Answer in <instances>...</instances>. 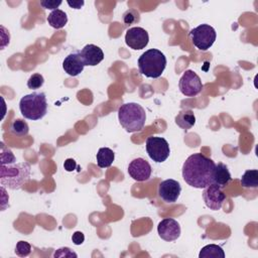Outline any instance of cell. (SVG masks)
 Wrapping results in <instances>:
<instances>
[{
  "mask_svg": "<svg viewBox=\"0 0 258 258\" xmlns=\"http://www.w3.org/2000/svg\"><path fill=\"white\" fill-rule=\"evenodd\" d=\"M216 163L213 159L202 153L189 155L182 165V178L196 188H205L213 183V175Z\"/></svg>",
  "mask_w": 258,
  "mask_h": 258,
  "instance_id": "cell-1",
  "label": "cell"
},
{
  "mask_svg": "<svg viewBox=\"0 0 258 258\" xmlns=\"http://www.w3.org/2000/svg\"><path fill=\"white\" fill-rule=\"evenodd\" d=\"M30 169L28 162L0 163V182L10 189H19L28 181Z\"/></svg>",
  "mask_w": 258,
  "mask_h": 258,
  "instance_id": "cell-2",
  "label": "cell"
},
{
  "mask_svg": "<svg viewBox=\"0 0 258 258\" xmlns=\"http://www.w3.org/2000/svg\"><path fill=\"white\" fill-rule=\"evenodd\" d=\"M118 119L127 132H137L145 125L146 113L141 105L133 102L126 103L119 107Z\"/></svg>",
  "mask_w": 258,
  "mask_h": 258,
  "instance_id": "cell-3",
  "label": "cell"
},
{
  "mask_svg": "<svg viewBox=\"0 0 258 258\" xmlns=\"http://www.w3.org/2000/svg\"><path fill=\"white\" fill-rule=\"evenodd\" d=\"M166 57L163 52L156 48H150L143 52L138 58V69L146 78L157 79L165 70Z\"/></svg>",
  "mask_w": 258,
  "mask_h": 258,
  "instance_id": "cell-4",
  "label": "cell"
},
{
  "mask_svg": "<svg viewBox=\"0 0 258 258\" xmlns=\"http://www.w3.org/2000/svg\"><path fill=\"white\" fill-rule=\"evenodd\" d=\"M19 110L21 115L28 120L42 119L47 112V101L42 92H33L20 99Z\"/></svg>",
  "mask_w": 258,
  "mask_h": 258,
  "instance_id": "cell-5",
  "label": "cell"
},
{
  "mask_svg": "<svg viewBox=\"0 0 258 258\" xmlns=\"http://www.w3.org/2000/svg\"><path fill=\"white\" fill-rule=\"evenodd\" d=\"M189 35L194 45L202 51L208 50L214 44L217 37L215 28L209 24H201L192 28Z\"/></svg>",
  "mask_w": 258,
  "mask_h": 258,
  "instance_id": "cell-6",
  "label": "cell"
},
{
  "mask_svg": "<svg viewBox=\"0 0 258 258\" xmlns=\"http://www.w3.org/2000/svg\"><path fill=\"white\" fill-rule=\"evenodd\" d=\"M146 152L148 156L155 162L161 163L165 161L169 154L170 148L168 142L163 137L150 136L146 139Z\"/></svg>",
  "mask_w": 258,
  "mask_h": 258,
  "instance_id": "cell-7",
  "label": "cell"
},
{
  "mask_svg": "<svg viewBox=\"0 0 258 258\" xmlns=\"http://www.w3.org/2000/svg\"><path fill=\"white\" fill-rule=\"evenodd\" d=\"M203 83L200 77L191 70H186L178 82V88L185 97H195L203 90Z\"/></svg>",
  "mask_w": 258,
  "mask_h": 258,
  "instance_id": "cell-8",
  "label": "cell"
},
{
  "mask_svg": "<svg viewBox=\"0 0 258 258\" xmlns=\"http://www.w3.org/2000/svg\"><path fill=\"white\" fill-rule=\"evenodd\" d=\"M203 199L210 210L218 211L222 208L226 200V196L218 185L211 183L204 188Z\"/></svg>",
  "mask_w": 258,
  "mask_h": 258,
  "instance_id": "cell-9",
  "label": "cell"
},
{
  "mask_svg": "<svg viewBox=\"0 0 258 258\" xmlns=\"http://www.w3.org/2000/svg\"><path fill=\"white\" fill-rule=\"evenodd\" d=\"M148 32L142 27H131L126 31L125 42L130 48L134 50H140L144 48L148 44Z\"/></svg>",
  "mask_w": 258,
  "mask_h": 258,
  "instance_id": "cell-10",
  "label": "cell"
},
{
  "mask_svg": "<svg viewBox=\"0 0 258 258\" xmlns=\"http://www.w3.org/2000/svg\"><path fill=\"white\" fill-rule=\"evenodd\" d=\"M151 165L142 157L133 159L128 165L129 175L136 181H146L151 175Z\"/></svg>",
  "mask_w": 258,
  "mask_h": 258,
  "instance_id": "cell-11",
  "label": "cell"
},
{
  "mask_svg": "<svg viewBox=\"0 0 258 258\" xmlns=\"http://www.w3.org/2000/svg\"><path fill=\"white\" fill-rule=\"evenodd\" d=\"M158 196L165 203H175L179 198L181 186L177 180L165 179L162 180L158 185Z\"/></svg>",
  "mask_w": 258,
  "mask_h": 258,
  "instance_id": "cell-12",
  "label": "cell"
},
{
  "mask_svg": "<svg viewBox=\"0 0 258 258\" xmlns=\"http://www.w3.org/2000/svg\"><path fill=\"white\" fill-rule=\"evenodd\" d=\"M157 233L162 240L171 242L179 238L180 226L176 220L172 218H165L158 223Z\"/></svg>",
  "mask_w": 258,
  "mask_h": 258,
  "instance_id": "cell-13",
  "label": "cell"
},
{
  "mask_svg": "<svg viewBox=\"0 0 258 258\" xmlns=\"http://www.w3.org/2000/svg\"><path fill=\"white\" fill-rule=\"evenodd\" d=\"M80 54L85 66L94 67L99 64L104 59L103 50L99 46L92 43L85 45L82 50H80Z\"/></svg>",
  "mask_w": 258,
  "mask_h": 258,
  "instance_id": "cell-14",
  "label": "cell"
},
{
  "mask_svg": "<svg viewBox=\"0 0 258 258\" xmlns=\"http://www.w3.org/2000/svg\"><path fill=\"white\" fill-rule=\"evenodd\" d=\"M84 61L81 57L80 51H74L68 54L62 61V69L71 77L80 75L84 70Z\"/></svg>",
  "mask_w": 258,
  "mask_h": 258,
  "instance_id": "cell-15",
  "label": "cell"
},
{
  "mask_svg": "<svg viewBox=\"0 0 258 258\" xmlns=\"http://www.w3.org/2000/svg\"><path fill=\"white\" fill-rule=\"evenodd\" d=\"M232 180L231 173L226 164L219 162L215 166L214 175H213V183L218 185L220 188L225 187Z\"/></svg>",
  "mask_w": 258,
  "mask_h": 258,
  "instance_id": "cell-16",
  "label": "cell"
},
{
  "mask_svg": "<svg viewBox=\"0 0 258 258\" xmlns=\"http://www.w3.org/2000/svg\"><path fill=\"white\" fill-rule=\"evenodd\" d=\"M196 123V116L191 110H182L175 117V124L183 130L190 129Z\"/></svg>",
  "mask_w": 258,
  "mask_h": 258,
  "instance_id": "cell-17",
  "label": "cell"
},
{
  "mask_svg": "<svg viewBox=\"0 0 258 258\" xmlns=\"http://www.w3.org/2000/svg\"><path fill=\"white\" fill-rule=\"evenodd\" d=\"M96 158H97V164L99 167L107 168L112 165L115 159V153L109 147H102L98 150Z\"/></svg>",
  "mask_w": 258,
  "mask_h": 258,
  "instance_id": "cell-18",
  "label": "cell"
},
{
  "mask_svg": "<svg viewBox=\"0 0 258 258\" xmlns=\"http://www.w3.org/2000/svg\"><path fill=\"white\" fill-rule=\"evenodd\" d=\"M48 24L55 29H60L66 26L68 22L67 13L60 9H56L51 11L47 16Z\"/></svg>",
  "mask_w": 258,
  "mask_h": 258,
  "instance_id": "cell-19",
  "label": "cell"
},
{
  "mask_svg": "<svg viewBox=\"0 0 258 258\" xmlns=\"http://www.w3.org/2000/svg\"><path fill=\"white\" fill-rule=\"evenodd\" d=\"M200 258H225V252L221 246L209 244L202 248L199 254Z\"/></svg>",
  "mask_w": 258,
  "mask_h": 258,
  "instance_id": "cell-20",
  "label": "cell"
},
{
  "mask_svg": "<svg viewBox=\"0 0 258 258\" xmlns=\"http://www.w3.org/2000/svg\"><path fill=\"white\" fill-rule=\"evenodd\" d=\"M240 182L243 187L256 188L258 186V170L257 169L246 170L243 173Z\"/></svg>",
  "mask_w": 258,
  "mask_h": 258,
  "instance_id": "cell-21",
  "label": "cell"
},
{
  "mask_svg": "<svg viewBox=\"0 0 258 258\" xmlns=\"http://www.w3.org/2000/svg\"><path fill=\"white\" fill-rule=\"evenodd\" d=\"M28 131H29L28 124L24 120H21V119L14 120L10 126V132L19 137L27 135Z\"/></svg>",
  "mask_w": 258,
  "mask_h": 258,
  "instance_id": "cell-22",
  "label": "cell"
},
{
  "mask_svg": "<svg viewBox=\"0 0 258 258\" xmlns=\"http://www.w3.org/2000/svg\"><path fill=\"white\" fill-rule=\"evenodd\" d=\"M140 14L135 9H128L123 14V22L125 25H131L139 22Z\"/></svg>",
  "mask_w": 258,
  "mask_h": 258,
  "instance_id": "cell-23",
  "label": "cell"
},
{
  "mask_svg": "<svg viewBox=\"0 0 258 258\" xmlns=\"http://www.w3.org/2000/svg\"><path fill=\"white\" fill-rule=\"evenodd\" d=\"M15 253L19 257H26L31 252V245L26 241H19L15 246Z\"/></svg>",
  "mask_w": 258,
  "mask_h": 258,
  "instance_id": "cell-24",
  "label": "cell"
},
{
  "mask_svg": "<svg viewBox=\"0 0 258 258\" xmlns=\"http://www.w3.org/2000/svg\"><path fill=\"white\" fill-rule=\"evenodd\" d=\"M43 83H44V79H43L42 75L36 73L29 77V79L27 81V87H28V89L36 90V89H39L40 87H42Z\"/></svg>",
  "mask_w": 258,
  "mask_h": 258,
  "instance_id": "cell-25",
  "label": "cell"
},
{
  "mask_svg": "<svg viewBox=\"0 0 258 258\" xmlns=\"http://www.w3.org/2000/svg\"><path fill=\"white\" fill-rule=\"evenodd\" d=\"M1 161L0 163H14L16 162V158L12 151L5 146L4 143L1 142Z\"/></svg>",
  "mask_w": 258,
  "mask_h": 258,
  "instance_id": "cell-26",
  "label": "cell"
},
{
  "mask_svg": "<svg viewBox=\"0 0 258 258\" xmlns=\"http://www.w3.org/2000/svg\"><path fill=\"white\" fill-rule=\"evenodd\" d=\"M53 257L54 258H57V257H78V255L73 250H71L69 247H62V248H59V249L55 250V252L53 253Z\"/></svg>",
  "mask_w": 258,
  "mask_h": 258,
  "instance_id": "cell-27",
  "label": "cell"
},
{
  "mask_svg": "<svg viewBox=\"0 0 258 258\" xmlns=\"http://www.w3.org/2000/svg\"><path fill=\"white\" fill-rule=\"evenodd\" d=\"M61 4V1H55V0H44L40 1V5L43 9H49V10H56L58 9V6Z\"/></svg>",
  "mask_w": 258,
  "mask_h": 258,
  "instance_id": "cell-28",
  "label": "cell"
},
{
  "mask_svg": "<svg viewBox=\"0 0 258 258\" xmlns=\"http://www.w3.org/2000/svg\"><path fill=\"white\" fill-rule=\"evenodd\" d=\"M72 241H73V243H74L75 245H81V244H83L84 241H85V235H84V233L81 232V231L75 232V233L73 234V236H72Z\"/></svg>",
  "mask_w": 258,
  "mask_h": 258,
  "instance_id": "cell-29",
  "label": "cell"
},
{
  "mask_svg": "<svg viewBox=\"0 0 258 258\" xmlns=\"http://www.w3.org/2000/svg\"><path fill=\"white\" fill-rule=\"evenodd\" d=\"M77 167H78L77 162H76L75 159H73V158H68V159H66L64 162H63V168H64L67 171H69V172L75 170Z\"/></svg>",
  "mask_w": 258,
  "mask_h": 258,
  "instance_id": "cell-30",
  "label": "cell"
},
{
  "mask_svg": "<svg viewBox=\"0 0 258 258\" xmlns=\"http://www.w3.org/2000/svg\"><path fill=\"white\" fill-rule=\"evenodd\" d=\"M67 3L69 4L70 7L74 8V9H81L83 7V5L85 4V2L83 0H74V1L68 0Z\"/></svg>",
  "mask_w": 258,
  "mask_h": 258,
  "instance_id": "cell-31",
  "label": "cell"
}]
</instances>
